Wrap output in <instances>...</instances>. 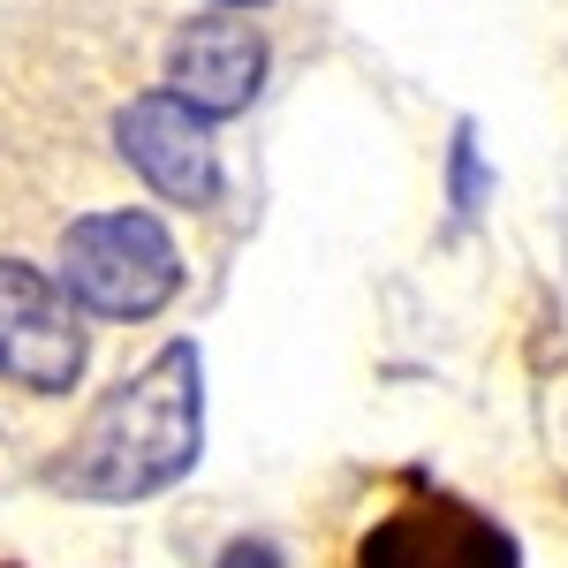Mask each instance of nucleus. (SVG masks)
Segmentation results:
<instances>
[{"label": "nucleus", "instance_id": "obj_6", "mask_svg": "<svg viewBox=\"0 0 568 568\" xmlns=\"http://www.w3.org/2000/svg\"><path fill=\"white\" fill-rule=\"evenodd\" d=\"M265 84V39L243 16H197L175 45H168V91L190 99L205 122L243 114Z\"/></svg>", "mask_w": 568, "mask_h": 568}, {"label": "nucleus", "instance_id": "obj_3", "mask_svg": "<svg viewBox=\"0 0 568 568\" xmlns=\"http://www.w3.org/2000/svg\"><path fill=\"white\" fill-rule=\"evenodd\" d=\"M84 349L77 296L39 265L0 258V379L23 394H69L84 379Z\"/></svg>", "mask_w": 568, "mask_h": 568}, {"label": "nucleus", "instance_id": "obj_4", "mask_svg": "<svg viewBox=\"0 0 568 568\" xmlns=\"http://www.w3.org/2000/svg\"><path fill=\"white\" fill-rule=\"evenodd\" d=\"M356 568H524L516 538L455 493H417L364 530Z\"/></svg>", "mask_w": 568, "mask_h": 568}, {"label": "nucleus", "instance_id": "obj_2", "mask_svg": "<svg viewBox=\"0 0 568 568\" xmlns=\"http://www.w3.org/2000/svg\"><path fill=\"white\" fill-rule=\"evenodd\" d=\"M61 288L91 318H152L175 304L182 251L152 213H91L61 235Z\"/></svg>", "mask_w": 568, "mask_h": 568}, {"label": "nucleus", "instance_id": "obj_1", "mask_svg": "<svg viewBox=\"0 0 568 568\" xmlns=\"http://www.w3.org/2000/svg\"><path fill=\"white\" fill-rule=\"evenodd\" d=\"M197 447H205V364L190 342H168L130 387H114L91 409V425L53 463V485L106 508L152 500L197 470Z\"/></svg>", "mask_w": 568, "mask_h": 568}, {"label": "nucleus", "instance_id": "obj_5", "mask_svg": "<svg viewBox=\"0 0 568 568\" xmlns=\"http://www.w3.org/2000/svg\"><path fill=\"white\" fill-rule=\"evenodd\" d=\"M114 144H122V160H130L160 197H175V205H213V190H220L213 122H205L190 99H175V91L130 99L122 122H114Z\"/></svg>", "mask_w": 568, "mask_h": 568}, {"label": "nucleus", "instance_id": "obj_8", "mask_svg": "<svg viewBox=\"0 0 568 568\" xmlns=\"http://www.w3.org/2000/svg\"><path fill=\"white\" fill-rule=\"evenodd\" d=\"M213 8H258V0H213Z\"/></svg>", "mask_w": 568, "mask_h": 568}, {"label": "nucleus", "instance_id": "obj_7", "mask_svg": "<svg viewBox=\"0 0 568 568\" xmlns=\"http://www.w3.org/2000/svg\"><path fill=\"white\" fill-rule=\"evenodd\" d=\"M220 568H281V546H273V538H235V546L220 554Z\"/></svg>", "mask_w": 568, "mask_h": 568}]
</instances>
